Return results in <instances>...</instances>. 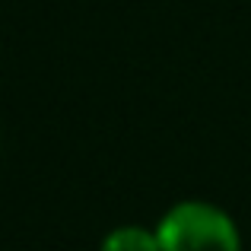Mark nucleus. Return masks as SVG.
Returning <instances> with one entry per match:
<instances>
[{"mask_svg":"<svg viewBox=\"0 0 251 251\" xmlns=\"http://www.w3.org/2000/svg\"><path fill=\"white\" fill-rule=\"evenodd\" d=\"M159 251H242L235 220L210 201H181L156 226Z\"/></svg>","mask_w":251,"mask_h":251,"instance_id":"obj_1","label":"nucleus"},{"mask_svg":"<svg viewBox=\"0 0 251 251\" xmlns=\"http://www.w3.org/2000/svg\"><path fill=\"white\" fill-rule=\"evenodd\" d=\"M99 251H159V235L147 226H118L102 239Z\"/></svg>","mask_w":251,"mask_h":251,"instance_id":"obj_2","label":"nucleus"}]
</instances>
